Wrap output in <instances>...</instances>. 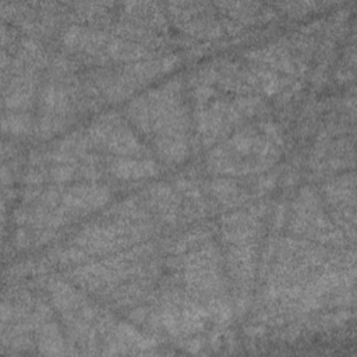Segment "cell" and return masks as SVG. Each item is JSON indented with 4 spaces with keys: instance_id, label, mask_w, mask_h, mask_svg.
<instances>
[{
    "instance_id": "obj_4",
    "label": "cell",
    "mask_w": 357,
    "mask_h": 357,
    "mask_svg": "<svg viewBox=\"0 0 357 357\" xmlns=\"http://www.w3.org/2000/svg\"><path fill=\"white\" fill-rule=\"evenodd\" d=\"M169 13L173 21L185 32L197 36H220L226 21L216 18L213 6L208 3H170Z\"/></svg>"
},
{
    "instance_id": "obj_3",
    "label": "cell",
    "mask_w": 357,
    "mask_h": 357,
    "mask_svg": "<svg viewBox=\"0 0 357 357\" xmlns=\"http://www.w3.org/2000/svg\"><path fill=\"white\" fill-rule=\"evenodd\" d=\"M92 146L105 149L114 158H142L148 148L139 141L134 130L119 114L107 113L96 119L86 131Z\"/></svg>"
},
{
    "instance_id": "obj_5",
    "label": "cell",
    "mask_w": 357,
    "mask_h": 357,
    "mask_svg": "<svg viewBox=\"0 0 357 357\" xmlns=\"http://www.w3.org/2000/svg\"><path fill=\"white\" fill-rule=\"evenodd\" d=\"M293 226L296 233L321 243H336L340 238V233L333 225H331L325 213L319 209L317 199L312 197H308V199H300L296 208Z\"/></svg>"
},
{
    "instance_id": "obj_2",
    "label": "cell",
    "mask_w": 357,
    "mask_h": 357,
    "mask_svg": "<svg viewBox=\"0 0 357 357\" xmlns=\"http://www.w3.org/2000/svg\"><path fill=\"white\" fill-rule=\"evenodd\" d=\"M282 137L273 124L247 126L233 134L208 156L209 167L222 174L259 173L280 155Z\"/></svg>"
},
{
    "instance_id": "obj_6",
    "label": "cell",
    "mask_w": 357,
    "mask_h": 357,
    "mask_svg": "<svg viewBox=\"0 0 357 357\" xmlns=\"http://www.w3.org/2000/svg\"><path fill=\"white\" fill-rule=\"evenodd\" d=\"M110 173L121 180H139L155 176L159 172L156 162L148 158H112L109 163Z\"/></svg>"
},
{
    "instance_id": "obj_1",
    "label": "cell",
    "mask_w": 357,
    "mask_h": 357,
    "mask_svg": "<svg viewBox=\"0 0 357 357\" xmlns=\"http://www.w3.org/2000/svg\"><path fill=\"white\" fill-rule=\"evenodd\" d=\"M127 114L137 130L151 141L160 159L178 163L187 158L190 120L177 79L134 99Z\"/></svg>"
},
{
    "instance_id": "obj_7",
    "label": "cell",
    "mask_w": 357,
    "mask_h": 357,
    "mask_svg": "<svg viewBox=\"0 0 357 357\" xmlns=\"http://www.w3.org/2000/svg\"><path fill=\"white\" fill-rule=\"evenodd\" d=\"M29 126H31V119L28 114L11 112L10 114H4L3 117V128L6 132L21 134V132H25L29 128Z\"/></svg>"
}]
</instances>
